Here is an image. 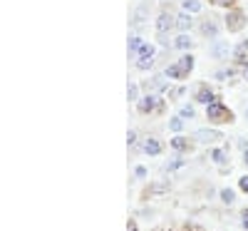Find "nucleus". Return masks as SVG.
<instances>
[{"instance_id": "nucleus-29", "label": "nucleus", "mask_w": 248, "mask_h": 231, "mask_svg": "<svg viewBox=\"0 0 248 231\" xmlns=\"http://www.w3.org/2000/svg\"><path fill=\"white\" fill-rule=\"evenodd\" d=\"M154 55H156V50H154V45H149V43H144L141 50L137 52V57H154Z\"/></svg>"}, {"instance_id": "nucleus-15", "label": "nucleus", "mask_w": 248, "mask_h": 231, "mask_svg": "<svg viewBox=\"0 0 248 231\" xmlns=\"http://www.w3.org/2000/svg\"><path fill=\"white\" fill-rule=\"evenodd\" d=\"M176 62H179V67L184 70V75H186V77H189V75L194 72V67H196V57H194L191 52H184Z\"/></svg>"}, {"instance_id": "nucleus-25", "label": "nucleus", "mask_w": 248, "mask_h": 231, "mask_svg": "<svg viewBox=\"0 0 248 231\" xmlns=\"http://www.w3.org/2000/svg\"><path fill=\"white\" fill-rule=\"evenodd\" d=\"M139 97H141V95H139V85H137V82H129V85H127V99L137 104Z\"/></svg>"}, {"instance_id": "nucleus-39", "label": "nucleus", "mask_w": 248, "mask_h": 231, "mask_svg": "<svg viewBox=\"0 0 248 231\" xmlns=\"http://www.w3.org/2000/svg\"><path fill=\"white\" fill-rule=\"evenodd\" d=\"M238 147H241V152L248 149V139H238Z\"/></svg>"}, {"instance_id": "nucleus-26", "label": "nucleus", "mask_w": 248, "mask_h": 231, "mask_svg": "<svg viewBox=\"0 0 248 231\" xmlns=\"http://www.w3.org/2000/svg\"><path fill=\"white\" fill-rule=\"evenodd\" d=\"M218 199L223 201V204H233L236 201V192H233V189H221V192H218Z\"/></svg>"}, {"instance_id": "nucleus-3", "label": "nucleus", "mask_w": 248, "mask_h": 231, "mask_svg": "<svg viewBox=\"0 0 248 231\" xmlns=\"http://www.w3.org/2000/svg\"><path fill=\"white\" fill-rule=\"evenodd\" d=\"M223 20H226V30H229V33H241L248 25V17H246V13L241 8H229Z\"/></svg>"}, {"instance_id": "nucleus-13", "label": "nucleus", "mask_w": 248, "mask_h": 231, "mask_svg": "<svg viewBox=\"0 0 248 231\" xmlns=\"http://www.w3.org/2000/svg\"><path fill=\"white\" fill-rule=\"evenodd\" d=\"M169 147L176 152V154H184V152H189L191 149V139L189 137H184V134H174L169 139Z\"/></svg>"}, {"instance_id": "nucleus-33", "label": "nucleus", "mask_w": 248, "mask_h": 231, "mask_svg": "<svg viewBox=\"0 0 248 231\" xmlns=\"http://www.w3.org/2000/svg\"><path fill=\"white\" fill-rule=\"evenodd\" d=\"M127 144L132 147V149L139 144V139H137V132H134V130H129V132H127Z\"/></svg>"}, {"instance_id": "nucleus-7", "label": "nucleus", "mask_w": 248, "mask_h": 231, "mask_svg": "<svg viewBox=\"0 0 248 231\" xmlns=\"http://www.w3.org/2000/svg\"><path fill=\"white\" fill-rule=\"evenodd\" d=\"M209 55L214 57V60H229V55H233V48H231V43L229 40H214V43L209 45Z\"/></svg>"}, {"instance_id": "nucleus-23", "label": "nucleus", "mask_w": 248, "mask_h": 231, "mask_svg": "<svg viewBox=\"0 0 248 231\" xmlns=\"http://www.w3.org/2000/svg\"><path fill=\"white\" fill-rule=\"evenodd\" d=\"M134 67H137L139 72H149V70L154 67V57H137Z\"/></svg>"}, {"instance_id": "nucleus-31", "label": "nucleus", "mask_w": 248, "mask_h": 231, "mask_svg": "<svg viewBox=\"0 0 248 231\" xmlns=\"http://www.w3.org/2000/svg\"><path fill=\"white\" fill-rule=\"evenodd\" d=\"M134 177H137V179H147V177H149V169L139 164V166H134Z\"/></svg>"}, {"instance_id": "nucleus-34", "label": "nucleus", "mask_w": 248, "mask_h": 231, "mask_svg": "<svg viewBox=\"0 0 248 231\" xmlns=\"http://www.w3.org/2000/svg\"><path fill=\"white\" fill-rule=\"evenodd\" d=\"M238 189H241L243 194H248V174H243V177L238 179Z\"/></svg>"}, {"instance_id": "nucleus-11", "label": "nucleus", "mask_w": 248, "mask_h": 231, "mask_svg": "<svg viewBox=\"0 0 248 231\" xmlns=\"http://www.w3.org/2000/svg\"><path fill=\"white\" fill-rule=\"evenodd\" d=\"M171 28H176V15L171 10H161L156 15V33H169Z\"/></svg>"}, {"instance_id": "nucleus-24", "label": "nucleus", "mask_w": 248, "mask_h": 231, "mask_svg": "<svg viewBox=\"0 0 248 231\" xmlns=\"http://www.w3.org/2000/svg\"><path fill=\"white\" fill-rule=\"evenodd\" d=\"M233 75H236V67H223V70L214 72V80H218V82H229Z\"/></svg>"}, {"instance_id": "nucleus-10", "label": "nucleus", "mask_w": 248, "mask_h": 231, "mask_svg": "<svg viewBox=\"0 0 248 231\" xmlns=\"http://www.w3.org/2000/svg\"><path fill=\"white\" fill-rule=\"evenodd\" d=\"M194 99L199 102V104H206V107H209V104H214V102H218L221 97H216V92L206 85V82H201V85L196 87V92H194Z\"/></svg>"}, {"instance_id": "nucleus-12", "label": "nucleus", "mask_w": 248, "mask_h": 231, "mask_svg": "<svg viewBox=\"0 0 248 231\" xmlns=\"http://www.w3.org/2000/svg\"><path fill=\"white\" fill-rule=\"evenodd\" d=\"M199 30H201V35H203V37H211V40H216V37H218V33H221V25L216 23L214 17H206V20H201Z\"/></svg>"}, {"instance_id": "nucleus-6", "label": "nucleus", "mask_w": 248, "mask_h": 231, "mask_svg": "<svg viewBox=\"0 0 248 231\" xmlns=\"http://www.w3.org/2000/svg\"><path fill=\"white\" fill-rule=\"evenodd\" d=\"M134 149H137V152H144L147 157H159V154L164 152V144H161L156 137H144L141 144H137Z\"/></svg>"}, {"instance_id": "nucleus-28", "label": "nucleus", "mask_w": 248, "mask_h": 231, "mask_svg": "<svg viewBox=\"0 0 248 231\" xmlns=\"http://www.w3.org/2000/svg\"><path fill=\"white\" fill-rule=\"evenodd\" d=\"M156 43H159L161 48H174L171 37H169V33H156Z\"/></svg>"}, {"instance_id": "nucleus-36", "label": "nucleus", "mask_w": 248, "mask_h": 231, "mask_svg": "<svg viewBox=\"0 0 248 231\" xmlns=\"http://www.w3.org/2000/svg\"><path fill=\"white\" fill-rule=\"evenodd\" d=\"M241 226H243V229H248V206L241 212Z\"/></svg>"}, {"instance_id": "nucleus-16", "label": "nucleus", "mask_w": 248, "mask_h": 231, "mask_svg": "<svg viewBox=\"0 0 248 231\" xmlns=\"http://www.w3.org/2000/svg\"><path fill=\"white\" fill-rule=\"evenodd\" d=\"M174 48L176 50H184V52H191V48H194L191 33H179V37L174 40Z\"/></svg>"}, {"instance_id": "nucleus-20", "label": "nucleus", "mask_w": 248, "mask_h": 231, "mask_svg": "<svg viewBox=\"0 0 248 231\" xmlns=\"http://www.w3.org/2000/svg\"><path fill=\"white\" fill-rule=\"evenodd\" d=\"M184 127H186V119H184L181 115H174V117L169 119V132L181 134V132H184Z\"/></svg>"}, {"instance_id": "nucleus-14", "label": "nucleus", "mask_w": 248, "mask_h": 231, "mask_svg": "<svg viewBox=\"0 0 248 231\" xmlns=\"http://www.w3.org/2000/svg\"><path fill=\"white\" fill-rule=\"evenodd\" d=\"M191 28H194V15L186 13V10H181V13L176 15V30H179V33H191Z\"/></svg>"}, {"instance_id": "nucleus-8", "label": "nucleus", "mask_w": 248, "mask_h": 231, "mask_svg": "<svg viewBox=\"0 0 248 231\" xmlns=\"http://www.w3.org/2000/svg\"><path fill=\"white\" fill-rule=\"evenodd\" d=\"M209 159L221 169V174H226L231 169V164H229V152H226V147H214V149L209 152Z\"/></svg>"}, {"instance_id": "nucleus-41", "label": "nucleus", "mask_w": 248, "mask_h": 231, "mask_svg": "<svg viewBox=\"0 0 248 231\" xmlns=\"http://www.w3.org/2000/svg\"><path fill=\"white\" fill-rule=\"evenodd\" d=\"M246 119H248V110H246Z\"/></svg>"}, {"instance_id": "nucleus-9", "label": "nucleus", "mask_w": 248, "mask_h": 231, "mask_svg": "<svg viewBox=\"0 0 248 231\" xmlns=\"http://www.w3.org/2000/svg\"><path fill=\"white\" fill-rule=\"evenodd\" d=\"M169 77L164 75V72H159V75H154L149 82H147V92H156V95H164V92H169L171 90V85H169Z\"/></svg>"}, {"instance_id": "nucleus-27", "label": "nucleus", "mask_w": 248, "mask_h": 231, "mask_svg": "<svg viewBox=\"0 0 248 231\" xmlns=\"http://www.w3.org/2000/svg\"><path fill=\"white\" fill-rule=\"evenodd\" d=\"M179 115H181L184 119H194V117H196L194 104H181V107H179Z\"/></svg>"}, {"instance_id": "nucleus-1", "label": "nucleus", "mask_w": 248, "mask_h": 231, "mask_svg": "<svg viewBox=\"0 0 248 231\" xmlns=\"http://www.w3.org/2000/svg\"><path fill=\"white\" fill-rule=\"evenodd\" d=\"M206 119H209L211 124H231L236 117H233V112L218 99V102H214V104H209V107H206Z\"/></svg>"}, {"instance_id": "nucleus-35", "label": "nucleus", "mask_w": 248, "mask_h": 231, "mask_svg": "<svg viewBox=\"0 0 248 231\" xmlns=\"http://www.w3.org/2000/svg\"><path fill=\"white\" fill-rule=\"evenodd\" d=\"M233 3H236V0H214V5H221V8H226V10L233 8Z\"/></svg>"}, {"instance_id": "nucleus-21", "label": "nucleus", "mask_w": 248, "mask_h": 231, "mask_svg": "<svg viewBox=\"0 0 248 231\" xmlns=\"http://www.w3.org/2000/svg\"><path fill=\"white\" fill-rule=\"evenodd\" d=\"M181 166H186V159H184V157L179 154V157H174L171 162H167V164H164V166H161V169L171 174V172H176V169H181Z\"/></svg>"}, {"instance_id": "nucleus-37", "label": "nucleus", "mask_w": 248, "mask_h": 231, "mask_svg": "<svg viewBox=\"0 0 248 231\" xmlns=\"http://www.w3.org/2000/svg\"><path fill=\"white\" fill-rule=\"evenodd\" d=\"M127 231H139V229H137V221H134V219H129V221H127Z\"/></svg>"}, {"instance_id": "nucleus-2", "label": "nucleus", "mask_w": 248, "mask_h": 231, "mask_svg": "<svg viewBox=\"0 0 248 231\" xmlns=\"http://www.w3.org/2000/svg\"><path fill=\"white\" fill-rule=\"evenodd\" d=\"M161 110H164V99H161V95H156V92L141 95L139 102H137V112H139V115H152V112H161Z\"/></svg>"}, {"instance_id": "nucleus-22", "label": "nucleus", "mask_w": 248, "mask_h": 231, "mask_svg": "<svg viewBox=\"0 0 248 231\" xmlns=\"http://www.w3.org/2000/svg\"><path fill=\"white\" fill-rule=\"evenodd\" d=\"M141 45H144V37L141 35H129V43H127V48H129V55H137L139 50H141Z\"/></svg>"}, {"instance_id": "nucleus-30", "label": "nucleus", "mask_w": 248, "mask_h": 231, "mask_svg": "<svg viewBox=\"0 0 248 231\" xmlns=\"http://www.w3.org/2000/svg\"><path fill=\"white\" fill-rule=\"evenodd\" d=\"M167 95H169V99H179V97H184V95H186V87H184V85H179V87L169 90Z\"/></svg>"}, {"instance_id": "nucleus-17", "label": "nucleus", "mask_w": 248, "mask_h": 231, "mask_svg": "<svg viewBox=\"0 0 248 231\" xmlns=\"http://www.w3.org/2000/svg\"><path fill=\"white\" fill-rule=\"evenodd\" d=\"M233 60L238 62V65H246L248 62V40H243V43H238L233 48Z\"/></svg>"}, {"instance_id": "nucleus-4", "label": "nucleus", "mask_w": 248, "mask_h": 231, "mask_svg": "<svg viewBox=\"0 0 248 231\" xmlns=\"http://www.w3.org/2000/svg\"><path fill=\"white\" fill-rule=\"evenodd\" d=\"M147 20H149V0H144V3H139L134 10H132V20H129V25L134 33H139L144 25H147Z\"/></svg>"}, {"instance_id": "nucleus-5", "label": "nucleus", "mask_w": 248, "mask_h": 231, "mask_svg": "<svg viewBox=\"0 0 248 231\" xmlns=\"http://www.w3.org/2000/svg\"><path fill=\"white\" fill-rule=\"evenodd\" d=\"M191 139H194L196 144H216V142H221V139H226V137H223V132H218V130L203 127V130H196Z\"/></svg>"}, {"instance_id": "nucleus-18", "label": "nucleus", "mask_w": 248, "mask_h": 231, "mask_svg": "<svg viewBox=\"0 0 248 231\" xmlns=\"http://www.w3.org/2000/svg\"><path fill=\"white\" fill-rule=\"evenodd\" d=\"M164 75H167L169 80H186L184 70L179 67V62H171V65H167V67H164Z\"/></svg>"}, {"instance_id": "nucleus-40", "label": "nucleus", "mask_w": 248, "mask_h": 231, "mask_svg": "<svg viewBox=\"0 0 248 231\" xmlns=\"http://www.w3.org/2000/svg\"><path fill=\"white\" fill-rule=\"evenodd\" d=\"M243 164H246V166H248V149H246V152H243Z\"/></svg>"}, {"instance_id": "nucleus-38", "label": "nucleus", "mask_w": 248, "mask_h": 231, "mask_svg": "<svg viewBox=\"0 0 248 231\" xmlns=\"http://www.w3.org/2000/svg\"><path fill=\"white\" fill-rule=\"evenodd\" d=\"M241 75H243V80L248 82V62H246V65H241Z\"/></svg>"}, {"instance_id": "nucleus-32", "label": "nucleus", "mask_w": 248, "mask_h": 231, "mask_svg": "<svg viewBox=\"0 0 248 231\" xmlns=\"http://www.w3.org/2000/svg\"><path fill=\"white\" fill-rule=\"evenodd\" d=\"M167 189H169V182H159V184L152 186V194H161V192H167Z\"/></svg>"}, {"instance_id": "nucleus-19", "label": "nucleus", "mask_w": 248, "mask_h": 231, "mask_svg": "<svg viewBox=\"0 0 248 231\" xmlns=\"http://www.w3.org/2000/svg\"><path fill=\"white\" fill-rule=\"evenodd\" d=\"M181 10L196 15V13H201V10H203V3H201V0H181Z\"/></svg>"}]
</instances>
